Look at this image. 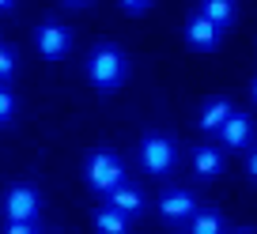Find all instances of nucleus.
<instances>
[{"instance_id":"nucleus-1","label":"nucleus","mask_w":257,"mask_h":234,"mask_svg":"<svg viewBox=\"0 0 257 234\" xmlns=\"http://www.w3.org/2000/svg\"><path fill=\"white\" fill-rule=\"evenodd\" d=\"M87 80L95 91L110 95V91L125 87L128 80V57L117 42H98L95 49L87 53Z\"/></svg>"},{"instance_id":"nucleus-2","label":"nucleus","mask_w":257,"mask_h":234,"mask_svg":"<svg viewBox=\"0 0 257 234\" xmlns=\"http://www.w3.org/2000/svg\"><path fill=\"white\" fill-rule=\"evenodd\" d=\"M83 181H87L91 193L110 196L113 189L125 185V159L110 147H95V151L83 159Z\"/></svg>"},{"instance_id":"nucleus-3","label":"nucleus","mask_w":257,"mask_h":234,"mask_svg":"<svg viewBox=\"0 0 257 234\" xmlns=\"http://www.w3.org/2000/svg\"><path fill=\"white\" fill-rule=\"evenodd\" d=\"M0 211H4V223H38L42 193L31 181H16V185H8V193L0 200Z\"/></svg>"},{"instance_id":"nucleus-4","label":"nucleus","mask_w":257,"mask_h":234,"mask_svg":"<svg viewBox=\"0 0 257 234\" xmlns=\"http://www.w3.org/2000/svg\"><path fill=\"white\" fill-rule=\"evenodd\" d=\"M140 166L148 174H170L178 166V144L167 132H144V140H140Z\"/></svg>"},{"instance_id":"nucleus-5","label":"nucleus","mask_w":257,"mask_h":234,"mask_svg":"<svg viewBox=\"0 0 257 234\" xmlns=\"http://www.w3.org/2000/svg\"><path fill=\"white\" fill-rule=\"evenodd\" d=\"M34 49L46 61H61L72 49V31L64 23H57V19H42V23H34Z\"/></svg>"},{"instance_id":"nucleus-6","label":"nucleus","mask_w":257,"mask_h":234,"mask_svg":"<svg viewBox=\"0 0 257 234\" xmlns=\"http://www.w3.org/2000/svg\"><path fill=\"white\" fill-rule=\"evenodd\" d=\"M155 208H159V219H167V223H189L197 215V196L182 185H170V189L159 193Z\"/></svg>"},{"instance_id":"nucleus-7","label":"nucleus","mask_w":257,"mask_h":234,"mask_svg":"<svg viewBox=\"0 0 257 234\" xmlns=\"http://www.w3.org/2000/svg\"><path fill=\"white\" fill-rule=\"evenodd\" d=\"M182 38L189 42L193 49H219V42H223V27H216L208 16H201V12H193L189 19H185V27H182Z\"/></svg>"},{"instance_id":"nucleus-8","label":"nucleus","mask_w":257,"mask_h":234,"mask_svg":"<svg viewBox=\"0 0 257 234\" xmlns=\"http://www.w3.org/2000/svg\"><path fill=\"white\" fill-rule=\"evenodd\" d=\"M231 113H234V102L231 98H208V102L201 106V117H197V125H201V132H216L219 136V129H223L227 121H231Z\"/></svg>"},{"instance_id":"nucleus-9","label":"nucleus","mask_w":257,"mask_h":234,"mask_svg":"<svg viewBox=\"0 0 257 234\" xmlns=\"http://www.w3.org/2000/svg\"><path fill=\"white\" fill-rule=\"evenodd\" d=\"M189 162H193V174L197 178H219L223 174V151L212 144H197L189 151Z\"/></svg>"},{"instance_id":"nucleus-10","label":"nucleus","mask_w":257,"mask_h":234,"mask_svg":"<svg viewBox=\"0 0 257 234\" xmlns=\"http://www.w3.org/2000/svg\"><path fill=\"white\" fill-rule=\"evenodd\" d=\"M249 136H253V121H249V113L234 110L231 121L219 129V140H223V147H234V151H242V147H249Z\"/></svg>"},{"instance_id":"nucleus-11","label":"nucleus","mask_w":257,"mask_h":234,"mask_svg":"<svg viewBox=\"0 0 257 234\" xmlns=\"http://www.w3.org/2000/svg\"><path fill=\"white\" fill-rule=\"evenodd\" d=\"M91 223H95L98 234H128V215H125V211H117L113 204H102V208H95Z\"/></svg>"},{"instance_id":"nucleus-12","label":"nucleus","mask_w":257,"mask_h":234,"mask_svg":"<svg viewBox=\"0 0 257 234\" xmlns=\"http://www.w3.org/2000/svg\"><path fill=\"white\" fill-rule=\"evenodd\" d=\"M106 200H110L117 211H125V215H137V211H144V193H140L137 185H128V181H125L121 189H113Z\"/></svg>"},{"instance_id":"nucleus-13","label":"nucleus","mask_w":257,"mask_h":234,"mask_svg":"<svg viewBox=\"0 0 257 234\" xmlns=\"http://www.w3.org/2000/svg\"><path fill=\"white\" fill-rule=\"evenodd\" d=\"M189 234H227V223L216 208H197V215L189 219Z\"/></svg>"},{"instance_id":"nucleus-14","label":"nucleus","mask_w":257,"mask_h":234,"mask_svg":"<svg viewBox=\"0 0 257 234\" xmlns=\"http://www.w3.org/2000/svg\"><path fill=\"white\" fill-rule=\"evenodd\" d=\"M197 12H201V16H208L212 23L223 27V31L234 23V0H201V8H197Z\"/></svg>"},{"instance_id":"nucleus-15","label":"nucleus","mask_w":257,"mask_h":234,"mask_svg":"<svg viewBox=\"0 0 257 234\" xmlns=\"http://www.w3.org/2000/svg\"><path fill=\"white\" fill-rule=\"evenodd\" d=\"M12 72H16V49L8 42H0V83L12 80Z\"/></svg>"},{"instance_id":"nucleus-16","label":"nucleus","mask_w":257,"mask_h":234,"mask_svg":"<svg viewBox=\"0 0 257 234\" xmlns=\"http://www.w3.org/2000/svg\"><path fill=\"white\" fill-rule=\"evenodd\" d=\"M12 117H16V95L0 83V125H8Z\"/></svg>"},{"instance_id":"nucleus-17","label":"nucleus","mask_w":257,"mask_h":234,"mask_svg":"<svg viewBox=\"0 0 257 234\" xmlns=\"http://www.w3.org/2000/svg\"><path fill=\"white\" fill-rule=\"evenodd\" d=\"M0 234H38V226L34 223H4Z\"/></svg>"},{"instance_id":"nucleus-18","label":"nucleus","mask_w":257,"mask_h":234,"mask_svg":"<svg viewBox=\"0 0 257 234\" xmlns=\"http://www.w3.org/2000/svg\"><path fill=\"white\" fill-rule=\"evenodd\" d=\"M117 4H121L125 12H148V8L155 4V0H117Z\"/></svg>"},{"instance_id":"nucleus-19","label":"nucleus","mask_w":257,"mask_h":234,"mask_svg":"<svg viewBox=\"0 0 257 234\" xmlns=\"http://www.w3.org/2000/svg\"><path fill=\"white\" fill-rule=\"evenodd\" d=\"M246 170H249V178L257 181V147H253V151H249V159H246Z\"/></svg>"},{"instance_id":"nucleus-20","label":"nucleus","mask_w":257,"mask_h":234,"mask_svg":"<svg viewBox=\"0 0 257 234\" xmlns=\"http://www.w3.org/2000/svg\"><path fill=\"white\" fill-rule=\"evenodd\" d=\"M249 98H253V102H257V76H253V80H249Z\"/></svg>"},{"instance_id":"nucleus-21","label":"nucleus","mask_w":257,"mask_h":234,"mask_svg":"<svg viewBox=\"0 0 257 234\" xmlns=\"http://www.w3.org/2000/svg\"><path fill=\"white\" fill-rule=\"evenodd\" d=\"M8 8H16V0H0V12H8Z\"/></svg>"},{"instance_id":"nucleus-22","label":"nucleus","mask_w":257,"mask_h":234,"mask_svg":"<svg viewBox=\"0 0 257 234\" xmlns=\"http://www.w3.org/2000/svg\"><path fill=\"white\" fill-rule=\"evenodd\" d=\"M61 4H87V0H61Z\"/></svg>"},{"instance_id":"nucleus-23","label":"nucleus","mask_w":257,"mask_h":234,"mask_svg":"<svg viewBox=\"0 0 257 234\" xmlns=\"http://www.w3.org/2000/svg\"><path fill=\"white\" fill-rule=\"evenodd\" d=\"M238 234H257V230H253V226H246V230H238Z\"/></svg>"}]
</instances>
